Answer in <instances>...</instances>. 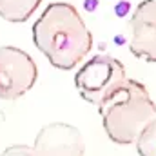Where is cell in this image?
<instances>
[{"label":"cell","mask_w":156,"mask_h":156,"mask_svg":"<svg viewBox=\"0 0 156 156\" xmlns=\"http://www.w3.org/2000/svg\"><path fill=\"white\" fill-rule=\"evenodd\" d=\"M131 53L145 62L156 64V0H142L131 20Z\"/></svg>","instance_id":"8992f818"},{"label":"cell","mask_w":156,"mask_h":156,"mask_svg":"<svg viewBox=\"0 0 156 156\" xmlns=\"http://www.w3.org/2000/svg\"><path fill=\"white\" fill-rule=\"evenodd\" d=\"M42 0H0V16L7 22L20 24L31 18Z\"/></svg>","instance_id":"52a82bcc"},{"label":"cell","mask_w":156,"mask_h":156,"mask_svg":"<svg viewBox=\"0 0 156 156\" xmlns=\"http://www.w3.org/2000/svg\"><path fill=\"white\" fill-rule=\"evenodd\" d=\"M134 145L138 156H156V118L145 127Z\"/></svg>","instance_id":"ba28073f"},{"label":"cell","mask_w":156,"mask_h":156,"mask_svg":"<svg viewBox=\"0 0 156 156\" xmlns=\"http://www.w3.org/2000/svg\"><path fill=\"white\" fill-rule=\"evenodd\" d=\"M0 156H35V153H33V147L18 144V145H9Z\"/></svg>","instance_id":"9c48e42d"},{"label":"cell","mask_w":156,"mask_h":156,"mask_svg":"<svg viewBox=\"0 0 156 156\" xmlns=\"http://www.w3.org/2000/svg\"><path fill=\"white\" fill-rule=\"evenodd\" d=\"M33 153L35 156H83L85 144L78 127L53 122L44 125L35 136Z\"/></svg>","instance_id":"5b68a950"},{"label":"cell","mask_w":156,"mask_h":156,"mask_svg":"<svg viewBox=\"0 0 156 156\" xmlns=\"http://www.w3.org/2000/svg\"><path fill=\"white\" fill-rule=\"evenodd\" d=\"M98 115L111 142L131 145L156 118V104L142 82L125 78L98 104Z\"/></svg>","instance_id":"7a4b0ae2"},{"label":"cell","mask_w":156,"mask_h":156,"mask_svg":"<svg viewBox=\"0 0 156 156\" xmlns=\"http://www.w3.org/2000/svg\"><path fill=\"white\" fill-rule=\"evenodd\" d=\"M125 78V67L118 58L96 55L78 69L75 75V85L82 100L98 107V104Z\"/></svg>","instance_id":"3957f363"},{"label":"cell","mask_w":156,"mask_h":156,"mask_svg":"<svg viewBox=\"0 0 156 156\" xmlns=\"http://www.w3.org/2000/svg\"><path fill=\"white\" fill-rule=\"evenodd\" d=\"M38 78L35 60L20 47H0V100H18L33 89Z\"/></svg>","instance_id":"277c9868"},{"label":"cell","mask_w":156,"mask_h":156,"mask_svg":"<svg viewBox=\"0 0 156 156\" xmlns=\"http://www.w3.org/2000/svg\"><path fill=\"white\" fill-rule=\"evenodd\" d=\"M33 42L53 67L69 71L91 51L93 35L75 5L53 2L33 24Z\"/></svg>","instance_id":"6da1fadb"}]
</instances>
